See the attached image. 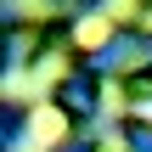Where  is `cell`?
Masks as SVG:
<instances>
[{
	"instance_id": "6da1fadb",
	"label": "cell",
	"mask_w": 152,
	"mask_h": 152,
	"mask_svg": "<svg viewBox=\"0 0 152 152\" xmlns=\"http://www.w3.org/2000/svg\"><path fill=\"white\" fill-rule=\"evenodd\" d=\"M34 130H39V141H56V135H62V118H56V113H39Z\"/></svg>"
}]
</instances>
